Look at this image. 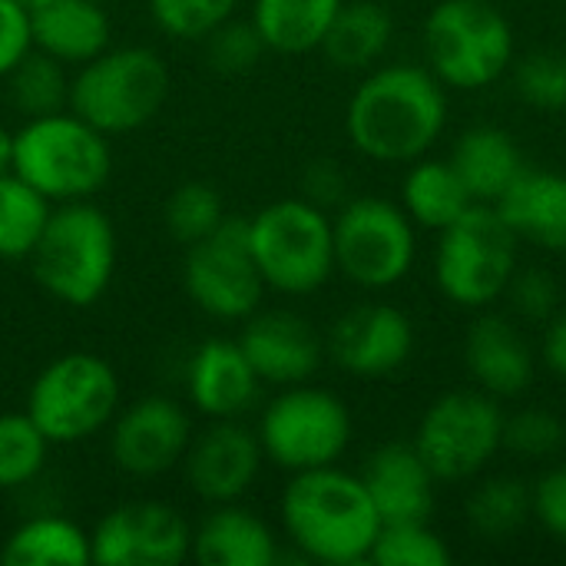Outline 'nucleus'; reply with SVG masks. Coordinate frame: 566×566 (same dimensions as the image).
Segmentation results:
<instances>
[{"mask_svg":"<svg viewBox=\"0 0 566 566\" xmlns=\"http://www.w3.org/2000/svg\"><path fill=\"white\" fill-rule=\"evenodd\" d=\"M424 66L458 93H481L517 60V33L494 0H438L421 27Z\"/></svg>","mask_w":566,"mask_h":566,"instance_id":"nucleus-3","label":"nucleus"},{"mask_svg":"<svg viewBox=\"0 0 566 566\" xmlns=\"http://www.w3.org/2000/svg\"><path fill=\"white\" fill-rule=\"evenodd\" d=\"M50 441L33 424L27 411L0 415V491H23L30 488L50 458Z\"/></svg>","mask_w":566,"mask_h":566,"instance_id":"nucleus-33","label":"nucleus"},{"mask_svg":"<svg viewBox=\"0 0 566 566\" xmlns=\"http://www.w3.org/2000/svg\"><path fill=\"white\" fill-rule=\"evenodd\" d=\"M202 53L206 63L222 73V76H242L249 70H255L262 63V56L269 53L255 23L252 20H239L229 17L226 23H219L206 40H202Z\"/></svg>","mask_w":566,"mask_h":566,"instance_id":"nucleus-39","label":"nucleus"},{"mask_svg":"<svg viewBox=\"0 0 566 566\" xmlns=\"http://www.w3.org/2000/svg\"><path fill=\"white\" fill-rule=\"evenodd\" d=\"M33 50L80 66L113 46V23L103 0H46L30 10Z\"/></svg>","mask_w":566,"mask_h":566,"instance_id":"nucleus-24","label":"nucleus"},{"mask_svg":"<svg viewBox=\"0 0 566 566\" xmlns=\"http://www.w3.org/2000/svg\"><path fill=\"white\" fill-rule=\"evenodd\" d=\"M163 222H166L169 239L179 242L182 249H189L226 222V202H222L216 186L192 179V182H182L169 192L166 209H163Z\"/></svg>","mask_w":566,"mask_h":566,"instance_id":"nucleus-35","label":"nucleus"},{"mask_svg":"<svg viewBox=\"0 0 566 566\" xmlns=\"http://www.w3.org/2000/svg\"><path fill=\"white\" fill-rule=\"evenodd\" d=\"M13 3H17V7H23V10L30 13V10H36V7H40V3H46V0H13Z\"/></svg>","mask_w":566,"mask_h":566,"instance_id":"nucleus-46","label":"nucleus"},{"mask_svg":"<svg viewBox=\"0 0 566 566\" xmlns=\"http://www.w3.org/2000/svg\"><path fill=\"white\" fill-rule=\"evenodd\" d=\"M431 265L434 285L451 305L484 312L504 298L514 272L521 269V239L494 206L474 202L438 232Z\"/></svg>","mask_w":566,"mask_h":566,"instance_id":"nucleus-8","label":"nucleus"},{"mask_svg":"<svg viewBox=\"0 0 566 566\" xmlns=\"http://www.w3.org/2000/svg\"><path fill=\"white\" fill-rule=\"evenodd\" d=\"M511 232L551 255H566V176L527 166L494 202Z\"/></svg>","mask_w":566,"mask_h":566,"instance_id":"nucleus-22","label":"nucleus"},{"mask_svg":"<svg viewBox=\"0 0 566 566\" xmlns=\"http://www.w3.org/2000/svg\"><path fill=\"white\" fill-rule=\"evenodd\" d=\"M368 564L375 566H451V544L431 527V521H401L381 524Z\"/></svg>","mask_w":566,"mask_h":566,"instance_id":"nucleus-34","label":"nucleus"},{"mask_svg":"<svg viewBox=\"0 0 566 566\" xmlns=\"http://www.w3.org/2000/svg\"><path fill=\"white\" fill-rule=\"evenodd\" d=\"M33 50L30 13L13 0H0V80Z\"/></svg>","mask_w":566,"mask_h":566,"instance_id":"nucleus-43","label":"nucleus"},{"mask_svg":"<svg viewBox=\"0 0 566 566\" xmlns=\"http://www.w3.org/2000/svg\"><path fill=\"white\" fill-rule=\"evenodd\" d=\"M50 212L53 202L46 196H40L13 169L0 172V259L27 262Z\"/></svg>","mask_w":566,"mask_h":566,"instance_id":"nucleus-31","label":"nucleus"},{"mask_svg":"<svg viewBox=\"0 0 566 566\" xmlns=\"http://www.w3.org/2000/svg\"><path fill=\"white\" fill-rule=\"evenodd\" d=\"M10 169L53 206L93 199L113 176L109 136L73 109L33 116L13 129Z\"/></svg>","mask_w":566,"mask_h":566,"instance_id":"nucleus-4","label":"nucleus"},{"mask_svg":"<svg viewBox=\"0 0 566 566\" xmlns=\"http://www.w3.org/2000/svg\"><path fill=\"white\" fill-rule=\"evenodd\" d=\"M517 96L541 113L566 109V53L564 50H534L514 60Z\"/></svg>","mask_w":566,"mask_h":566,"instance_id":"nucleus-37","label":"nucleus"},{"mask_svg":"<svg viewBox=\"0 0 566 566\" xmlns=\"http://www.w3.org/2000/svg\"><path fill=\"white\" fill-rule=\"evenodd\" d=\"M566 448L564 418L551 408L527 405L504 411V451L524 461H557Z\"/></svg>","mask_w":566,"mask_h":566,"instance_id":"nucleus-36","label":"nucleus"},{"mask_svg":"<svg viewBox=\"0 0 566 566\" xmlns=\"http://www.w3.org/2000/svg\"><path fill=\"white\" fill-rule=\"evenodd\" d=\"M464 368L474 388L494 395L497 401H511L534 385L537 352L511 315L484 308L464 335Z\"/></svg>","mask_w":566,"mask_h":566,"instance_id":"nucleus-19","label":"nucleus"},{"mask_svg":"<svg viewBox=\"0 0 566 566\" xmlns=\"http://www.w3.org/2000/svg\"><path fill=\"white\" fill-rule=\"evenodd\" d=\"M103 3H106V0H103Z\"/></svg>","mask_w":566,"mask_h":566,"instance_id":"nucleus-48","label":"nucleus"},{"mask_svg":"<svg viewBox=\"0 0 566 566\" xmlns=\"http://www.w3.org/2000/svg\"><path fill=\"white\" fill-rule=\"evenodd\" d=\"M448 116V86L424 63H378L345 103V136L368 163L408 166L438 146Z\"/></svg>","mask_w":566,"mask_h":566,"instance_id":"nucleus-1","label":"nucleus"},{"mask_svg":"<svg viewBox=\"0 0 566 566\" xmlns=\"http://www.w3.org/2000/svg\"><path fill=\"white\" fill-rule=\"evenodd\" d=\"M504 302L511 315L531 325H544L560 312V285L551 269L541 265H521L504 292Z\"/></svg>","mask_w":566,"mask_h":566,"instance_id":"nucleus-40","label":"nucleus"},{"mask_svg":"<svg viewBox=\"0 0 566 566\" xmlns=\"http://www.w3.org/2000/svg\"><path fill=\"white\" fill-rule=\"evenodd\" d=\"M242 0H146L153 23L176 40L202 43L219 23L235 17Z\"/></svg>","mask_w":566,"mask_h":566,"instance_id":"nucleus-38","label":"nucleus"},{"mask_svg":"<svg viewBox=\"0 0 566 566\" xmlns=\"http://www.w3.org/2000/svg\"><path fill=\"white\" fill-rule=\"evenodd\" d=\"M239 345L262 385L289 388L312 381L325 361V338L315 325L289 308H259L242 322Z\"/></svg>","mask_w":566,"mask_h":566,"instance_id":"nucleus-18","label":"nucleus"},{"mask_svg":"<svg viewBox=\"0 0 566 566\" xmlns=\"http://www.w3.org/2000/svg\"><path fill=\"white\" fill-rule=\"evenodd\" d=\"M262 464L265 454L259 434L245 428L242 418H229V421H209L202 431H196L179 468L186 488L202 504L212 507V504L242 501L259 481Z\"/></svg>","mask_w":566,"mask_h":566,"instance_id":"nucleus-17","label":"nucleus"},{"mask_svg":"<svg viewBox=\"0 0 566 566\" xmlns=\"http://www.w3.org/2000/svg\"><path fill=\"white\" fill-rule=\"evenodd\" d=\"M560 3H566V0H560Z\"/></svg>","mask_w":566,"mask_h":566,"instance_id":"nucleus-47","label":"nucleus"},{"mask_svg":"<svg viewBox=\"0 0 566 566\" xmlns=\"http://www.w3.org/2000/svg\"><path fill=\"white\" fill-rule=\"evenodd\" d=\"M7 566H90V531L63 514H36L20 521L0 544Z\"/></svg>","mask_w":566,"mask_h":566,"instance_id":"nucleus-28","label":"nucleus"},{"mask_svg":"<svg viewBox=\"0 0 566 566\" xmlns=\"http://www.w3.org/2000/svg\"><path fill=\"white\" fill-rule=\"evenodd\" d=\"M182 289L189 302L216 322H245L262 308L265 282L249 249V222L226 216V222L186 249Z\"/></svg>","mask_w":566,"mask_h":566,"instance_id":"nucleus-13","label":"nucleus"},{"mask_svg":"<svg viewBox=\"0 0 566 566\" xmlns=\"http://www.w3.org/2000/svg\"><path fill=\"white\" fill-rule=\"evenodd\" d=\"M335 272L365 292L401 285L418 259V226L385 196H352L332 212Z\"/></svg>","mask_w":566,"mask_h":566,"instance_id":"nucleus-12","label":"nucleus"},{"mask_svg":"<svg viewBox=\"0 0 566 566\" xmlns=\"http://www.w3.org/2000/svg\"><path fill=\"white\" fill-rule=\"evenodd\" d=\"M262 381L249 365L239 338H206L186 365L189 405L206 421L245 418L259 401Z\"/></svg>","mask_w":566,"mask_h":566,"instance_id":"nucleus-20","label":"nucleus"},{"mask_svg":"<svg viewBox=\"0 0 566 566\" xmlns=\"http://www.w3.org/2000/svg\"><path fill=\"white\" fill-rule=\"evenodd\" d=\"M275 531L239 501L212 504L192 527V554L199 566H272L279 564Z\"/></svg>","mask_w":566,"mask_h":566,"instance_id":"nucleus-23","label":"nucleus"},{"mask_svg":"<svg viewBox=\"0 0 566 566\" xmlns=\"http://www.w3.org/2000/svg\"><path fill=\"white\" fill-rule=\"evenodd\" d=\"M391 40H395V20L381 0H345L318 53L342 73H368L385 60Z\"/></svg>","mask_w":566,"mask_h":566,"instance_id":"nucleus-26","label":"nucleus"},{"mask_svg":"<svg viewBox=\"0 0 566 566\" xmlns=\"http://www.w3.org/2000/svg\"><path fill=\"white\" fill-rule=\"evenodd\" d=\"M96 566H179L192 554V524L166 501H126L90 531Z\"/></svg>","mask_w":566,"mask_h":566,"instance_id":"nucleus-14","label":"nucleus"},{"mask_svg":"<svg viewBox=\"0 0 566 566\" xmlns=\"http://www.w3.org/2000/svg\"><path fill=\"white\" fill-rule=\"evenodd\" d=\"M116 252L109 216L90 199H80L53 206L27 262L50 298L70 308H90L113 282Z\"/></svg>","mask_w":566,"mask_h":566,"instance_id":"nucleus-5","label":"nucleus"},{"mask_svg":"<svg viewBox=\"0 0 566 566\" xmlns=\"http://www.w3.org/2000/svg\"><path fill=\"white\" fill-rule=\"evenodd\" d=\"M192 434V418L176 398L146 395L116 411L109 424V458L129 478H163L182 464Z\"/></svg>","mask_w":566,"mask_h":566,"instance_id":"nucleus-15","label":"nucleus"},{"mask_svg":"<svg viewBox=\"0 0 566 566\" xmlns=\"http://www.w3.org/2000/svg\"><path fill=\"white\" fill-rule=\"evenodd\" d=\"M7 99L10 106L23 116H46V113H60L70 109V73L60 60L30 50L7 76Z\"/></svg>","mask_w":566,"mask_h":566,"instance_id":"nucleus-32","label":"nucleus"},{"mask_svg":"<svg viewBox=\"0 0 566 566\" xmlns=\"http://www.w3.org/2000/svg\"><path fill=\"white\" fill-rule=\"evenodd\" d=\"M398 206L408 212V219L424 232L448 229L458 216H464L474 206V196L468 192L464 179L451 166L448 156H421L405 166Z\"/></svg>","mask_w":566,"mask_h":566,"instance_id":"nucleus-27","label":"nucleus"},{"mask_svg":"<svg viewBox=\"0 0 566 566\" xmlns=\"http://www.w3.org/2000/svg\"><path fill=\"white\" fill-rule=\"evenodd\" d=\"M464 514L481 541H511L531 521V484L514 474H481L468 494Z\"/></svg>","mask_w":566,"mask_h":566,"instance_id":"nucleus-30","label":"nucleus"},{"mask_svg":"<svg viewBox=\"0 0 566 566\" xmlns=\"http://www.w3.org/2000/svg\"><path fill=\"white\" fill-rule=\"evenodd\" d=\"M361 481L381 524L431 521L438 501V478L411 441H388L371 451L361 468Z\"/></svg>","mask_w":566,"mask_h":566,"instance_id":"nucleus-21","label":"nucleus"},{"mask_svg":"<svg viewBox=\"0 0 566 566\" xmlns=\"http://www.w3.org/2000/svg\"><path fill=\"white\" fill-rule=\"evenodd\" d=\"M531 521L566 547V461L544 468L531 484Z\"/></svg>","mask_w":566,"mask_h":566,"instance_id":"nucleus-41","label":"nucleus"},{"mask_svg":"<svg viewBox=\"0 0 566 566\" xmlns=\"http://www.w3.org/2000/svg\"><path fill=\"white\" fill-rule=\"evenodd\" d=\"M255 434L272 468L298 474L338 464L352 448L355 421L342 395L302 381L279 388L262 408Z\"/></svg>","mask_w":566,"mask_h":566,"instance_id":"nucleus-10","label":"nucleus"},{"mask_svg":"<svg viewBox=\"0 0 566 566\" xmlns=\"http://www.w3.org/2000/svg\"><path fill=\"white\" fill-rule=\"evenodd\" d=\"M448 159L464 179L474 202H488V206H494L511 189V182L527 169V159L517 139L507 129L491 126V123L468 126L454 139Z\"/></svg>","mask_w":566,"mask_h":566,"instance_id":"nucleus-25","label":"nucleus"},{"mask_svg":"<svg viewBox=\"0 0 566 566\" xmlns=\"http://www.w3.org/2000/svg\"><path fill=\"white\" fill-rule=\"evenodd\" d=\"M279 521L302 560L325 566L368 564L381 531L361 474L342 471L338 464L289 474L279 497Z\"/></svg>","mask_w":566,"mask_h":566,"instance_id":"nucleus-2","label":"nucleus"},{"mask_svg":"<svg viewBox=\"0 0 566 566\" xmlns=\"http://www.w3.org/2000/svg\"><path fill=\"white\" fill-rule=\"evenodd\" d=\"M541 361L554 378L566 381V312H557L551 322H544Z\"/></svg>","mask_w":566,"mask_h":566,"instance_id":"nucleus-44","label":"nucleus"},{"mask_svg":"<svg viewBox=\"0 0 566 566\" xmlns=\"http://www.w3.org/2000/svg\"><path fill=\"white\" fill-rule=\"evenodd\" d=\"M302 199L322 206L325 212H335L342 202L352 199L348 172L335 159H315L302 172Z\"/></svg>","mask_w":566,"mask_h":566,"instance_id":"nucleus-42","label":"nucleus"},{"mask_svg":"<svg viewBox=\"0 0 566 566\" xmlns=\"http://www.w3.org/2000/svg\"><path fill=\"white\" fill-rule=\"evenodd\" d=\"M10 159H13V129L0 119V172L10 169Z\"/></svg>","mask_w":566,"mask_h":566,"instance_id":"nucleus-45","label":"nucleus"},{"mask_svg":"<svg viewBox=\"0 0 566 566\" xmlns=\"http://www.w3.org/2000/svg\"><path fill=\"white\" fill-rule=\"evenodd\" d=\"M415 322L388 302H365L335 318L325 355L355 378H388L415 355Z\"/></svg>","mask_w":566,"mask_h":566,"instance_id":"nucleus-16","label":"nucleus"},{"mask_svg":"<svg viewBox=\"0 0 566 566\" xmlns=\"http://www.w3.org/2000/svg\"><path fill=\"white\" fill-rule=\"evenodd\" d=\"M172 73L153 46H106L70 76V109L106 136H126L159 116Z\"/></svg>","mask_w":566,"mask_h":566,"instance_id":"nucleus-6","label":"nucleus"},{"mask_svg":"<svg viewBox=\"0 0 566 566\" xmlns=\"http://www.w3.org/2000/svg\"><path fill=\"white\" fill-rule=\"evenodd\" d=\"M249 222V249L269 292L279 295H315L335 275V239L332 212L322 206L289 196L262 206Z\"/></svg>","mask_w":566,"mask_h":566,"instance_id":"nucleus-7","label":"nucleus"},{"mask_svg":"<svg viewBox=\"0 0 566 566\" xmlns=\"http://www.w3.org/2000/svg\"><path fill=\"white\" fill-rule=\"evenodd\" d=\"M116 368L93 352L53 358L27 391V415L53 448L80 444L103 434L123 408Z\"/></svg>","mask_w":566,"mask_h":566,"instance_id":"nucleus-9","label":"nucleus"},{"mask_svg":"<svg viewBox=\"0 0 566 566\" xmlns=\"http://www.w3.org/2000/svg\"><path fill=\"white\" fill-rule=\"evenodd\" d=\"M345 0H252L249 20L255 23L265 50L282 56L315 53Z\"/></svg>","mask_w":566,"mask_h":566,"instance_id":"nucleus-29","label":"nucleus"},{"mask_svg":"<svg viewBox=\"0 0 566 566\" xmlns=\"http://www.w3.org/2000/svg\"><path fill=\"white\" fill-rule=\"evenodd\" d=\"M411 444L438 484L478 481L504 451V405L481 388L444 391L424 408Z\"/></svg>","mask_w":566,"mask_h":566,"instance_id":"nucleus-11","label":"nucleus"}]
</instances>
